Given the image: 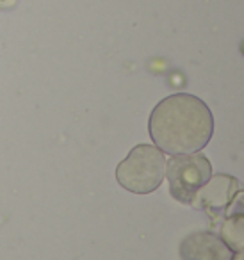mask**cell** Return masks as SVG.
<instances>
[{"label": "cell", "instance_id": "1", "mask_svg": "<svg viewBox=\"0 0 244 260\" xmlns=\"http://www.w3.org/2000/svg\"><path fill=\"white\" fill-rule=\"evenodd\" d=\"M148 130L151 141L162 153L184 155L207 146L214 132V118L203 100L176 93L155 105Z\"/></svg>", "mask_w": 244, "mask_h": 260}, {"label": "cell", "instance_id": "2", "mask_svg": "<svg viewBox=\"0 0 244 260\" xmlns=\"http://www.w3.org/2000/svg\"><path fill=\"white\" fill-rule=\"evenodd\" d=\"M166 177L164 153L151 145H137L116 168V180L134 194H150Z\"/></svg>", "mask_w": 244, "mask_h": 260}, {"label": "cell", "instance_id": "4", "mask_svg": "<svg viewBox=\"0 0 244 260\" xmlns=\"http://www.w3.org/2000/svg\"><path fill=\"white\" fill-rule=\"evenodd\" d=\"M182 260H232V249L221 237L208 232L191 234L180 242Z\"/></svg>", "mask_w": 244, "mask_h": 260}, {"label": "cell", "instance_id": "8", "mask_svg": "<svg viewBox=\"0 0 244 260\" xmlns=\"http://www.w3.org/2000/svg\"><path fill=\"white\" fill-rule=\"evenodd\" d=\"M232 260H244V249L237 251V255H235V256H232Z\"/></svg>", "mask_w": 244, "mask_h": 260}, {"label": "cell", "instance_id": "5", "mask_svg": "<svg viewBox=\"0 0 244 260\" xmlns=\"http://www.w3.org/2000/svg\"><path fill=\"white\" fill-rule=\"evenodd\" d=\"M237 192V182L230 175H216L210 177L205 185H201L196 192L193 203L194 207H201L207 212L218 214L228 207Z\"/></svg>", "mask_w": 244, "mask_h": 260}, {"label": "cell", "instance_id": "3", "mask_svg": "<svg viewBox=\"0 0 244 260\" xmlns=\"http://www.w3.org/2000/svg\"><path fill=\"white\" fill-rule=\"evenodd\" d=\"M166 177L173 198L180 203L191 205L200 187L212 177L210 160L198 152L173 155V159L166 162Z\"/></svg>", "mask_w": 244, "mask_h": 260}, {"label": "cell", "instance_id": "7", "mask_svg": "<svg viewBox=\"0 0 244 260\" xmlns=\"http://www.w3.org/2000/svg\"><path fill=\"white\" fill-rule=\"evenodd\" d=\"M16 0H0V8H9V6L15 4Z\"/></svg>", "mask_w": 244, "mask_h": 260}, {"label": "cell", "instance_id": "6", "mask_svg": "<svg viewBox=\"0 0 244 260\" xmlns=\"http://www.w3.org/2000/svg\"><path fill=\"white\" fill-rule=\"evenodd\" d=\"M221 239L232 251L244 249V214L233 212L221 226Z\"/></svg>", "mask_w": 244, "mask_h": 260}]
</instances>
